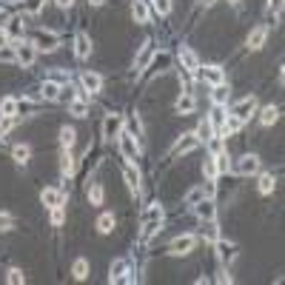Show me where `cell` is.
I'll return each instance as SVG.
<instances>
[{
  "label": "cell",
  "instance_id": "cell-1",
  "mask_svg": "<svg viewBox=\"0 0 285 285\" xmlns=\"http://www.w3.org/2000/svg\"><path fill=\"white\" fill-rule=\"evenodd\" d=\"M32 46L37 51H54L60 46V35L57 32H46V28H37L35 37H32Z\"/></svg>",
  "mask_w": 285,
  "mask_h": 285
},
{
  "label": "cell",
  "instance_id": "cell-2",
  "mask_svg": "<svg viewBox=\"0 0 285 285\" xmlns=\"http://www.w3.org/2000/svg\"><path fill=\"white\" fill-rule=\"evenodd\" d=\"M117 146H120V154L126 157L128 163H137V157H140V146H137V137H131L128 131H120V134H117Z\"/></svg>",
  "mask_w": 285,
  "mask_h": 285
},
{
  "label": "cell",
  "instance_id": "cell-3",
  "mask_svg": "<svg viewBox=\"0 0 285 285\" xmlns=\"http://www.w3.org/2000/svg\"><path fill=\"white\" fill-rule=\"evenodd\" d=\"M14 60H17V66H23V69H28V66L35 63L37 57V49L32 46V43H23V40H14Z\"/></svg>",
  "mask_w": 285,
  "mask_h": 285
},
{
  "label": "cell",
  "instance_id": "cell-4",
  "mask_svg": "<svg viewBox=\"0 0 285 285\" xmlns=\"http://www.w3.org/2000/svg\"><path fill=\"white\" fill-rule=\"evenodd\" d=\"M260 171V157L256 154H242L234 163V174H242V177H251Z\"/></svg>",
  "mask_w": 285,
  "mask_h": 285
},
{
  "label": "cell",
  "instance_id": "cell-5",
  "mask_svg": "<svg viewBox=\"0 0 285 285\" xmlns=\"http://www.w3.org/2000/svg\"><path fill=\"white\" fill-rule=\"evenodd\" d=\"M254 111H256V97H254V94H248V97L237 100L234 108H231V114H234L237 120H248Z\"/></svg>",
  "mask_w": 285,
  "mask_h": 285
},
{
  "label": "cell",
  "instance_id": "cell-6",
  "mask_svg": "<svg viewBox=\"0 0 285 285\" xmlns=\"http://www.w3.org/2000/svg\"><path fill=\"white\" fill-rule=\"evenodd\" d=\"M194 245H197V237H194V234H183V237H177V240L171 242V254H174V256H185V254H191V251H194Z\"/></svg>",
  "mask_w": 285,
  "mask_h": 285
},
{
  "label": "cell",
  "instance_id": "cell-7",
  "mask_svg": "<svg viewBox=\"0 0 285 285\" xmlns=\"http://www.w3.org/2000/svg\"><path fill=\"white\" fill-rule=\"evenodd\" d=\"M66 200H69V194L57 191V188H43V191H40V203H43V206H49V208L66 206Z\"/></svg>",
  "mask_w": 285,
  "mask_h": 285
},
{
  "label": "cell",
  "instance_id": "cell-8",
  "mask_svg": "<svg viewBox=\"0 0 285 285\" xmlns=\"http://www.w3.org/2000/svg\"><path fill=\"white\" fill-rule=\"evenodd\" d=\"M197 74H200L203 80H206L208 86H220V83H225V74H222L220 66H200Z\"/></svg>",
  "mask_w": 285,
  "mask_h": 285
},
{
  "label": "cell",
  "instance_id": "cell-9",
  "mask_svg": "<svg viewBox=\"0 0 285 285\" xmlns=\"http://www.w3.org/2000/svg\"><path fill=\"white\" fill-rule=\"evenodd\" d=\"M180 63H183L185 74H197V71H200V60H197V54H194L188 46H180Z\"/></svg>",
  "mask_w": 285,
  "mask_h": 285
},
{
  "label": "cell",
  "instance_id": "cell-10",
  "mask_svg": "<svg viewBox=\"0 0 285 285\" xmlns=\"http://www.w3.org/2000/svg\"><path fill=\"white\" fill-rule=\"evenodd\" d=\"M74 54L80 60H86V57L92 54V37H89V32H77L74 35Z\"/></svg>",
  "mask_w": 285,
  "mask_h": 285
},
{
  "label": "cell",
  "instance_id": "cell-11",
  "mask_svg": "<svg viewBox=\"0 0 285 285\" xmlns=\"http://www.w3.org/2000/svg\"><path fill=\"white\" fill-rule=\"evenodd\" d=\"M120 131H123V117L120 114H108L106 123H103V137H106V140H114Z\"/></svg>",
  "mask_w": 285,
  "mask_h": 285
},
{
  "label": "cell",
  "instance_id": "cell-12",
  "mask_svg": "<svg viewBox=\"0 0 285 285\" xmlns=\"http://www.w3.org/2000/svg\"><path fill=\"white\" fill-rule=\"evenodd\" d=\"M123 177H126V183H128V191L134 194H140V171L134 168V163H128L126 168H123Z\"/></svg>",
  "mask_w": 285,
  "mask_h": 285
},
{
  "label": "cell",
  "instance_id": "cell-13",
  "mask_svg": "<svg viewBox=\"0 0 285 285\" xmlns=\"http://www.w3.org/2000/svg\"><path fill=\"white\" fill-rule=\"evenodd\" d=\"M80 83H83L86 92H92V94H97L100 89H103V77L94 74V71H83V74H80Z\"/></svg>",
  "mask_w": 285,
  "mask_h": 285
},
{
  "label": "cell",
  "instance_id": "cell-14",
  "mask_svg": "<svg viewBox=\"0 0 285 285\" xmlns=\"http://www.w3.org/2000/svg\"><path fill=\"white\" fill-rule=\"evenodd\" d=\"M126 274H128V260H114L111 263V268H108V282H120V279H126Z\"/></svg>",
  "mask_w": 285,
  "mask_h": 285
},
{
  "label": "cell",
  "instance_id": "cell-15",
  "mask_svg": "<svg viewBox=\"0 0 285 285\" xmlns=\"http://www.w3.org/2000/svg\"><path fill=\"white\" fill-rule=\"evenodd\" d=\"M194 211H197L200 220H214V217H217V208H214V200L211 197L200 200L197 206H194Z\"/></svg>",
  "mask_w": 285,
  "mask_h": 285
},
{
  "label": "cell",
  "instance_id": "cell-16",
  "mask_svg": "<svg viewBox=\"0 0 285 285\" xmlns=\"http://www.w3.org/2000/svg\"><path fill=\"white\" fill-rule=\"evenodd\" d=\"M265 37H268V26H256L254 32H251V35H248V49H251V51L263 49Z\"/></svg>",
  "mask_w": 285,
  "mask_h": 285
},
{
  "label": "cell",
  "instance_id": "cell-17",
  "mask_svg": "<svg viewBox=\"0 0 285 285\" xmlns=\"http://www.w3.org/2000/svg\"><path fill=\"white\" fill-rule=\"evenodd\" d=\"M200 146V140L194 134H185L183 140H177V146L171 149V154H188V151H194Z\"/></svg>",
  "mask_w": 285,
  "mask_h": 285
},
{
  "label": "cell",
  "instance_id": "cell-18",
  "mask_svg": "<svg viewBox=\"0 0 285 285\" xmlns=\"http://www.w3.org/2000/svg\"><path fill=\"white\" fill-rule=\"evenodd\" d=\"M69 114H74V117H89V103H86V97H71L69 100Z\"/></svg>",
  "mask_w": 285,
  "mask_h": 285
},
{
  "label": "cell",
  "instance_id": "cell-19",
  "mask_svg": "<svg viewBox=\"0 0 285 285\" xmlns=\"http://www.w3.org/2000/svg\"><path fill=\"white\" fill-rule=\"evenodd\" d=\"M151 57H154V54H151V40H146V43L140 46V54H137V60H134V69L142 71L146 66L151 63Z\"/></svg>",
  "mask_w": 285,
  "mask_h": 285
},
{
  "label": "cell",
  "instance_id": "cell-20",
  "mask_svg": "<svg viewBox=\"0 0 285 285\" xmlns=\"http://www.w3.org/2000/svg\"><path fill=\"white\" fill-rule=\"evenodd\" d=\"M6 32L12 40H20V35L26 32V23H23V17H12V20H6Z\"/></svg>",
  "mask_w": 285,
  "mask_h": 285
},
{
  "label": "cell",
  "instance_id": "cell-21",
  "mask_svg": "<svg viewBox=\"0 0 285 285\" xmlns=\"http://www.w3.org/2000/svg\"><path fill=\"white\" fill-rule=\"evenodd\" d=\"M174 108H177V114H183V117H185V114H191V111H194V108H197V103H194L191 92H185V94H183V97H180V100H177V106H174Z\"/></svg>",
  "mask_w": 285,
  "mask_h": 285
},
{
  "label": "cell",
  "instance_id": "cell-22",
  "mask_svg": "<svg viewBox=\"0 0 285 285\" xmlns=\"http://www.w3.org/2000/svg\"><path fill=\"white\" fill-rule=\"evenodd\" d=\"M60 171H63V177H71V174L77 171V160L69 154V149H66V154L60 157Z\"/></svg>",
  "mask_w": 285,
  "mask_h": 285
},
{
  "label": "cell",
  "instance_id": "cell-23",
  "mask_svg": "<svg viewBox=\"0 0 285 285\" xmlns=\"http://www.w3.org/2000/svg\"><path fill=\"white\" fill-rule=\"evenodd\" d=\"M28 157H32V149H28L26 142H23V146H14V149H12V160H14L17 165H26Z\"/></svg>",
  "mask_w": 285,
  "mask_h": 285
},
{
  "label": "cell",
  "instance_id": "cell-24",
  "mask_svg": "<svg viewBox=\"0 0 285 285\" xmlns=\"http://www.w3.org/2000/svg\"><path fill=\"white\" fill-rule=\"evenodd\" d=\"M160 228H163V225H160V220H146V222H142V231H140V240H142V242H149L151 237L160 231Z\"/></svg>",
  "mask_w": 285,
  "mask_h": 285
},
{
  "label": "cell",
  "instance_id": "cell-25",
  "mask_svg": "<svg viewBox=\"0 0 285 285\" xmlns=\"http://www.w3.org/2000/svg\"><path fill=\"white\" fill-rule=\"evenodd\" d=\"M17 114V97H3L0 100V117H14Z\"/></svg>",
  "mask_w": 285,
  "mask_h": 285
},
{
  "label": "cell",
  "instance_id": "cell-26",
  "mask_svg": "<svg viewBox=\"0 0 285 285\" xmlns=\"http://www.w3.org/2000/svg\"><path fill=\"white\" fill-rule=\"evenodd\" d=\"M131 17L137 23H149V6L142 3V0H134V6H131Z\"/></svg>",
  "mask_w": 285,
  "mask_h": 285
},
{
  "label": "cell",
  "instance_id": "cell-27",
  "mask_svg": "<svg viewBox=\"0 0 285 285\" xmlns=\"http://www.w3.org/2000/svg\"><path fill=\"white\" fill-rule=\"evenodd\" d=\"M200 200H206V188L203 185H194V188H188V194H185V206H197Z\"/></svg>",
  "mask_w": 285,
  "mask_h": 285
},
{
  "label": "cell",
  "instance_id": "cell-28",
  "mask_svg": "<svg viewBox=\"0 0 285 285\" xmlns=\"http://www.w3.org/2000/svg\"><path fill=\"white\" fill-rule=\"evenodd\" d=\"M203 240H208V242L220 240V231H217V222L214 220H203Z\"/></svg>",
  "mask_w": 285,
  "mask_h": 285
},
{
  "label": "cell",
  "instance_id": "cell-29",
  "mask_svg": "<svg viewBox=\"0 0 285 285\" xmlns=\"http://www.w3.org/2000/svg\"><path fill=\"white\" fill-rule=\"evenodd\" d=\"M277 120H279V108L277 106H265L263 114H260V123H263V126H274Z\"/></svg>",
  "mask_w": 285,
  "mask_h": 285
},
{
  "label": "cell",
  "instance_id": "cell-30",
  "mask_svg": "<svg viewBox=\"0 0 285 285\" xmlns=\"http://www.w3.org/2000/svg\"><path fill=\"white\" fill-rule=\"evenodd\" d=\"M74 142H77V131L69 128V126H63L60 128V146H63V149H71Z\"/></svg>",
  "mask_w": 285,
  "mask_h": 285
},
{
  "label": "cell",
  "instance_id": "cell-31",
  "mask_svg": "<svg viewBox=\"0 0 285 285\" xmlns=\"http://www.w3.org/2000/svg\"><path fill=\"white\" fill-rule=\"evenodd\" d=\"M194 137H197L200 142H208V140H211V137H214L211 120H203V123H200V126H197V134H194Z\"/></svg>",
  "mask_w": 285,
  "mask_h": 285
},
{
  "label": "cell",
  "instance_id": "cell-32",
  "mask_svg": "<svg viewBox=\"0 0 285 285\" xmlns=\"http://www.w3.org/2000/svg\"><path fill=\"white\" fill-rule=\"evenodd\" d=\"M43 97L60 100V83H57V80H46V83H43Z\"/></svg>",
  "mask_w": 285,
  "mask_h": 285
},
{
  "label": "cell",
  "instance_id": "cell-33",
  "mask_svg": "<svg viewBox=\"0 0 285 285\" xmlns=\"http://www.w3.org/2000/svg\"><path fill=\"white\" fill-rule=\"evenodd\" d=\"M168 63H171L168 51H160V54L151 57V69H154V71H165V69H168Z\"/></svg>",
  "mask_w": 285,
  "mask_h": 285
},
{
  "label": "cell",
  "instance_id": "cell-34",
  "mask_svg": "<svg viewBox=\"0 0 285 285\" xmlns=\"http://www.w3.org/2000/svg\"><path fill=\"white\" fill-rule=\"evenodd\" d=\"M214 245H217V248H220V260L222 263H231V260H234V245H231V242H222V240H217L214 242Z\"/></svg>",
  "mask_w": 285,
  "mask_h": 285
},
{
  "label": "cell",
  "instance_id": "cell-35",
  "mask_svg": "<svg viewBox=\"0 0 285 285\" xmlns=\"http://www.w3.org/2000/svg\"><path fill=\"white\" fill-rule=\"evenodd\" d=\"M97 231H100V234H111V231H114V214H100Z\"/></svg>",
  "mask_w": 285,
  "mask_h": 285
},
{
  "label": "cell",
  "instance_id": "cell-36",
  "mask_svg": "<svg viewBox=\"0 0 285 285\" xmlns=\"http://www.w3.org/2000/svg\"><path fill=\"white\" fill-rule=\"evenodd\" d=\"M103 197H106L103 185H100V183H92V188H89V203H92V206H103Z\"/></svg>",
  "mask_w": 285,
  "mask_h": 285
},
{
  "label": "cell",
  "instance_id": "cell-37",
  "mask_svg": "<svg viewBox=\"0 0 285 285\" xmlns=\"http://www.w3.org/2000/svg\"><path fill=\"white\" fill-rule=\"evenodd\" d=\"M228 94H231V92H228V86L220 83V86H214V94H211V97H214V103H217V106H225V103H228Z\"/></svg>",
  "mask_w": 285,
  "mask_h": 285
},
{
  "label": "cell",
  "instance_id": "cell-38",
  "mask_svg": "<svg viewBox=\"0 0 285 285\" xmlns=\"http://www.w3.org/2000/svg\"><path fill=\"white\" fill-rule=\"evenodd\" d=\"M240 126H242V120H237L234 114H228L225 120H222V128H220V131H225V134H237V131H240Z\"/></svg>",
  "mask_w": 285,
  "mask_h": 285
},
{
  "label": "cell",
  "instance_id": "cell-39",
  "mask_svg": "<svg viewBox=\"0 0 285 285\" xmlns=\"http://www.w3.org/2000/svg\"><path fill=\"white\" fill-rule=\"evenodd\" d=\"M71 274H74V279H86V277H89V263H86L83 256H80V260H74V265H71Z\"/></svg>",
  "mask_w": 285,
  "mask_h": 285
},
{
  "label": "cell",
  "instance_id": "cell-40",
  "mask_svg": "<svg viewBox=\"0 0 285 285\" xmlns=\"http://www.w3.org/2000/svg\"><path fill=\"white\" fill-rule=\"evenodd\" d=\"M274 185H277L274 174H263V177H260V183H256V188H260V194H271V191H274Z\"/></svg>",
  "mask_w": 285,
  "mask_h": 285
},
{
  "label": "cell",
  "instance_id": "cell-41",
  "mask_svg": "<svg viewBox=\"0 0 285 285\" xmlns=\"http://www.w3.org/2000/svg\"><path fill=\"white\" fill-rule=\"evenodd\" d=\"M146 220H163V206H160V203H151V206L142 211V222Z\"/></svg>",
  "mask_w": 285,
  "mask_h": 285
},
{
  "label": "cell",
  "instance_id": "cell-42",
  "mask_svg": "<svg viewBox=\"0 0 285 285\" xmlns=\"http://www.w3.org/2000/svg\"><path fill=\"white\" fill-rule=\"evenodd\" d=\"M43 6H46V0H23V12L26 14H40Z\"/></svg>",
  "mask_w": 285,
  "mask_h": 285
},
{
  "label": "cell",
  "instance_id": "cell-43",
  "mask_svg": "<svg viewBox=\"0 0 285 285\" xmlns=\"http://www.w3.org/2000/svg\"><path fill=\"white\" fill-rule=\"evenodd\" d=\"M203 174H206L208 180L217 177V163H214V157H206V163H203Z\"/></svg>",
  "mask_w": 285,
  "mask_h": 285
},
{
  "label": "cell",
  "instance_id": "cell-44",
  "mask_svg": "<svg viewBox=\"0 0 285 285\" xmlns=\"http://www.w3.org/2000/svg\"><path fill=\"white\" fill-rule=\"evenodd\" d=\"M6 282H12V285H20V282H26V277H23V271H20V268H9V274H6Z\"/></svg>",
  "mask_w": 285,
  "mask_h": 285
},
{
  "label": "cell",
  "instance_id": "cell-45",
  "mask_svg": "<svg viewBox=\"0 0 285 285\" xmlns=\"http://www.w3.org/2000/svg\"><path fill=\"white\" fill-rule=\"evenodd\" d=\"M14 228V217L9 211H0V231H12Z\"/></svg>",
  "mask_w": 285,
  "mask_h": 285
},
{
  "label": "cell",
  "instance_id": "cell-46",
  "mask_svg": "<svg viewBox=\"0 0 285 285\" xmlns=\"http://www.w3.org/2000/svg\"><path fill=\"white\" fill-rule=\"evenodd\" d=\"M128 134H131V137H137V140L142 137V123L137 120V117H131V120H128Z\"/></svg>",
  "mask_w": 285,
  "mask_h": 285
},
{
  "label": "cell",
  "instance_id": "cell-47",
  "mask_svg": "<svg viewBox=\"0 0 285 285\" xmlns=\"http://www.w3.org/2000/svg\"><path fill=\"white\" fill-rule=\"evenodd\" d=\"M151 6H154L157 14H168L171 12V0H151Z\"/></svg>",
  "mask_w": 285,
  "mask_h": 285
},
{
  "label": "cell",
  "instance_id": "cell-48",
  "mask_svg": "<svg viewBox=\"0 0 285 285\" xmlns=\"http://www.w3.org/2000/svg\"><path fill=\"white\" fill-rule=\"evenodd\" d=\"M63 220H66L63 206H54V208H51V222H54V225H63Z\"/></svg>",
  "mask_w": 285,
  "mask_h": 285
},
{
  "label": "cell",
  "instance_id": "cell-49",
  "mask_svg": "<svg viewBox=\"0 0 285 285\" xmlns=\"http://www.w3.org/2000/svg\"><path fill=\"white\" fill-rule=\"evenodd\" d=\"M14 126V117H0V137H6Z\"/></svg>",
  "mask_w": 285,
  "mask_h": 285
},
{
  "label": "cell",
  "instance_id": "cell-50",
  "mask_svg": "<svg viewBox=\"0 0 285 285\" xmlns=\"http://www.w3.org/2000/svg\"><path fill=\"white\" fill-rule=\"evenodd\" d=\"M0 60H6V63H17V60H14V49H12V46L0 49Z\"/></svg>",
  "mask_w": 285,
  "mask_h": 285
},
{
  "label": "cell",
  "instance_id": "cell-51",
  "mask_svg": "<svg viewBox=\"0 0 285 285\" xmlns=\"http://www.w3.org/2000/svg\"><path fill=\"white\" fill-rule=\"evenodd\" d=\"M9 40H12V37H9V32L3 26H0V49H6L9 46Z\"/></svg>",
  "mask_w": 285,
  "mask_h": 285
},
{
  "label": "cell",
  "instance_id": "cell-52",
  "mask_svg": "<svg viewBox=\"0 0 285 285\" xmlns=\"http://www.w3.org/2000/svg\"><path fill=\"white\" fill-rule=\"evenodd\" d=\"M54 3H57V6H60V9H69L71 3H74V0H54Z\"/></svg>",
  "mask_w": 285,
  "mask_h": 285
},
{
  "label": "cell",
  "instance_id": "cell-53",
  "mask_svg": "<svg viewBox=\"0 0 285 285\" xmlns=\"http://www.w3.org/2000/svg\"><path fill=\"white\" fill-rule=\"evenodd\" d=\"M6 20H9V14H6V9H0V26H6Z\"/></svg>",
  "mask_w": 285,
  "mask_h": 285
},
{
  "label": "cell",
  "instance_id": "cell-54",
  "mask_svg": "<svg viewBox=\"0 0 285 285\" xmlns=\"http://www.w3.org/2000/svg\"><path fill=\"white\" fill-rule=\"evenodd\" d=\"M103 3H106V0H92V6H103Z\"/></svg>",
  "mask_w": 285,
  "mask_h": 285
},
{
  "label": "cell",
  "instance_id": "cell-55",
  "mask_svg": "<svg viewBox=\"0 0 285 285\" xmlns=\"http://www.w3.org/2000/svg\"><path fill=\"white\" fill-rule=\"evenodd\" d=\"M203 3H206V6H211V3H214V0H203Z\"/></svg>",
  "mask_w": 285,
  "mask_h": 285
},
{
  "label": "cell",
  "instance_id": "cell-56",
  "mask_svg": "<svg viewBox=\"0 0 285 285\" xmlns=\"http://www.w3.org/2000/svg\"><path fill=\"white\" fill-rule=\"evenodd\" d=\"M231 3H237V0H231Z\"/></svg>",
  "mask_w": 285,
  "mask_h": 285
}]
</instances>
